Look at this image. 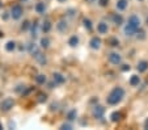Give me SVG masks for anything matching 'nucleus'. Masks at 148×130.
Returning <instances> with one entry per match:
<instances>
[{
  "label": "nucleus",
  "instance_id": "c9c22d12",
  "mask_svg": "<svg viewBox=\"0 0 148 130\" xmlns=\"http://www.w3.org/2000/svg\"><path fill=\"white\" fill-rule=\"evenodd\" d=\"M139 1H142V0H139Z\"/></svg>",
  "mask_w": 148,
  "mask_h": 130
},
{
  "label": "nucleus",
  "instance_id": "cd10ccee",
  "mask_svg": "<svg viewBox=\"0 0 148 130\" xmlns=\"http://www.w3.org/2000/svg\"><path fill=\"white\" fill-rule=\"evenodd\" d=\"M21 28H23V30H28V28H29V23H28V21H25V23L23 24V26H21Z\"/></svg>",
  "mask_w": 148,
  "mask_h": 130
},
{
  "label": "nucleus",
  "instance_id": "f704fd0d",
  "mask_svg": "<svg viewBox=\"0 0 148 130\" xmlns=\"http://www.w3.org/2000/svg\"><path fill=\"white\" fill-rule=\"evenodd\" d=\"M0 129H3V126H1V125H0Z\"/></svg>",
  "mask_w": 148,
  "mask_h": 130
},
{
  "label": "nucleus",
  "instance_id": "ddd939ff",
  "mask_svg": "<svg viewBox=\"0 0 148 130\" xmlns=\"http://www.w3.org/2000/svg\"><path fill=\"white\" fill-rule=\"evenodd\" d=\"M139 83H140V78L138 76V75H132V76L130 78V85L136 87V85H139Z\"/></svg>",
  "mask_w": 148,
  "mask_h": 130
},
{
  "label": "nucleus",
  "instance_id": "412c9836",
  "mask_svg": "<svg viewBox=\"0 0 148 130\" xmlns=\"http://www.w3.org/2000/svg\"><path fill=\"white\" fill-rule=\"evenodd\" d=\"M50 29H51V24L49 23V21L43 23V25H42V30L45 32V33H47V32H50Z\"/></svg>",
  "mask_w": 148,
  "mask_h": 130
},
{
  "label": "nucleus",
  "instance_id": "1a4fd4ad",
  "mask_svg": "<svg viewBox=\"0 0 148 130\" xmlns=\"http://www.w3.org/2000/svg\"><path fill=\"white\" fill-rule=\"evenodd\" d=\"M97 30L100 34H106L108 30H109V26H108L106 23H100L97 25Z\"/></svg>",
  "mask_w": 148,
  "mask_h": 130
},
{
  "label": "nucleus",
  "instance_id": "6ab92c4d",
  "mask_svg": "<svg viewBox=\"0 0 148 130\" xmlns=\"http://www.w3.org/2000/svg\"><path fill=\"white\" fill-rule=\"evenodd\" d=\"M113 20H114V23L117 24V25H121V24L123 23V19L121 14H114V16H113Z\"/></svg>",
  "mask_w": 148,
  "mask_h": 130
},
{
  "label": "nucleus",
  "instance_id": "c85d7f7f",
  "mask_svg": "<svg viewBox=\"0 0 148 130\" xmlns=\"http://www.w3.org/2000/svg\"><path fill=\"white\" fill-rule=\"evenodd\" d=\"M136 33H138V38H139V37L140 38H144V32L143 30H138Z\"/></svg>",
  "mask_w": 148,
  "mask_h": 130
},
{
  "label": "nucleus",
  "instance_id": "4be33fe9",
  "mask_svg": "<svg viewBox=\"0 0 148 130\" xmlns=\"http://www.w3.org/2000/svg\"><path fill=\"white\" fill-rule=\"evenodd\" d=\"M83 23H84V28L87 29V30H92V23H90V20L85 19V20H84Z\"/></svg>",
  "mask_w": 148,
  "mask_h": 130
},
{
  "label": "nucleus",
  "instance_id": "a878e982",
  "mask_svg": "<svg viewBox=\"0 0 148 130\" xmlns=\"http://www.w3.org/2000/svg\"><path fill=\"white\" fill-rule=\"evenodd\" d=\"M110 43H112V46H118L119 45V41L115 40V38H112V40H110Z\"/></svg>",
  "mask_w": 148,
  "mask_h": 130
},
{
  "label": "nucleus",
  "instance_id": "f03ea898",
  "mask_svg": "<svg viewBox=\"0 0 148 130\" xmlns=\"http://www.w3.org/2000/svg\"><path fill=\"white\" fill-rule=\"evenodd\" d=\"M13 105H14V100L12 99V97H7V99H4L3 101H1L0 109L3 110V112H8V110H11L12 108H13Z\"/></svg>",
  "mask_w": 148,
  "mask_h": 130
},
{
  "label": "nucleus",
  "instance_id": "4468645a",
  "mask_svg": "<svg viewBox=\"0 0 148 130\" xmlns=\"http://www.w3.org/2000/svg\"><path fill=\"white\" fill-rule=\"evenodd\" d=\"M127 7V0H118L117 1V9L118 11H123Z\"/></svg>",
  "mask_w": 148,
  "mask_h": 130
},
{
  "label": "nucleus",
  "instance_id": "39448f33",
  "mask_svg": "<svg viewBox=\"0 0 148 130\" xmlns=\"http://www.w3.org/2000/svg\"><path fill=\"white\" fill-rule=\"evenodd\" d=\"M105 114V108L101 107V105H96L95 108H93V116L96 117V118H101V117Z\"/></svg>",
  "mask_w": 148,
  "mask_h": 130
},
{
  "label": "nucleus",
  "instance_id": "0eeeda50",
  "mask_svg": "<svg viewBox=\"0 0 148 130\" xmlns=\"http://www.w3.org/2000/svg\"><path fill=\"white\" fill-rule=\"evenodd\" d=\"M53 80H54V83L55 84H63V83L66 82V78L62 75V74H59V72H55L53 75Z\"/></svg>",
  "mask_w": 148,
  "mask_h": 130
},
{
  "label": "nucleus",
  "instance_id": "6e6552de",
  "mask_svg": "<svg viewBox=\"0 0 148 130\" xmlns=\"http://www.w3.org/2000/svg\"><path fill=\"white\" fill-rule=\"evenodd\" d=\"M89 45L93 50H97V49H100V46H101V40L98 38V37H93L92 40H90Z\"/></svg>",
  "mask_w": 148,
  "mask_h": 130
},
{
  "label": "nucleus",
  "instance_id": "473e14b6",
  "mask_svg": "<svg viewBox=\"0 0 148 130\" xmlns=\"http://www.w3.org/2000/svg\"><path fill=\"white\" fill-rule=\"evenodd\" d=\"M88 3H93V1H95V0H87Z\"/></svg>",
  "mask_w": 148,
  "mask_h": 130
},
{
  "label": "nucleus",
  "instance_id": "bb28decb",
  "mask_svg": "<svg viewBox=\"0 0 148 130\" xmlns=\"http://www.w3.org/2000/svg\"><path fill=\"white\" fill-rule=\"evenodd\" d=\"M62 129H67V130H70V129H72V126H71V125L70 124H63V125H62Z\"/></svg>",
  "mask_w": 148,
  "mask_h": 130
},
{
  "label": "nucleus",
  "instance_id": "423d86ee",
  "mask_svg": "<svg viewBox=\"0 0 148 130\" xmlns=\"http://www.w3.org/2000/svg\"><path fill=\"white\" fill-rule=\"evenodd\" d=\"M109 61H110V63H113V65H119L122 58H121V55L118 53H112L109 55Z\"/></svg>",
  "mask_w": 148,
  "mask_h": 130
},
{
  "label": "nucleus",
  "instance_id": "2eb2a0df",
  "mask_svg": "<svg viewBox=\"0 0 148 130\" xmlns=\"http://www.w3.org/2000/svg\"><path fill=\"white\" fill-rule=\"evenodd\" d=\"M68 45L72 46V47L77 46V45H79V37H77V36H72L70 40H68Z\"/></svg>",
  "mask_w": 148,
  "mask_h": 130
},
{
  "label": "nucleus",
  "instance_id": "dca6fc26",
  "mask_svg": "<svg viewBox=\"0 0 148 130\" xmlns=\"http://www.w3.org/2000/svg\"><path fill=\"white\" fill-rule=\"evenodd\" d=\"M110 118H112L113 122H118V121H121V118H122V114H121L119 112H113Z\"/></svg>",
  "mask_w": 148,
  "mask_h": 130
},
{
  "label": "nucleus",
  "instance_id": "72a5a7b5",
  "mask_svg": "<svg viewBox=\"0 0 148 130\" xmlns=\"http://www.w3.org/2000/svg\"><path fill=\"white\" fill-rule=\"evenodd\" d=\"M1 7H3V4H1V1H0V9H1Z\"/></svg>",
  "mask_w": 148,
  "mask_h": 130
},
{
  "label": "nucleus",
  "instance_id": "9b49d317",
  "mask_svg": "<svg viewBox=\"0 0 148 130\" xmlns=\"http://www.w3.org/2000/svg\"><path fill=\"white\" fill-rule=\"evenodd\" d=\"M34 9H36V12H37V13H39V14L45 13V11H46L45 3H37L36 7H34Z\"/></svg>",
  "mask_w": 148,
  "mask_h": 130
},
{
  "label": "nucleus",
  "instance_id": "20e7f679",
  "mask_svg": "<svg viewBox=\"0 0 148 130\" xmlns=\"http://www.w3.org/2000/svg\"><path fill=\"white\" fill-rule=\"evenodd\" d=\"M129 25H131L134 29H136V30H139L140 28V19L136 16V14H132V16H130L129 19Z\"/></svg>",
  "mask_w": 148,
  "mask_h": 130
},
{
  "label": "nucleus",
  "instance_id": "a211bd4d",
  "mask_svg": "<svg viewBox=\"0 0 148 130\" xmlns=\"http://www.w3.org/2000/svg\"><path fill=\"white\" fill-rule=\"evenodd\" d=\"M29 51H30V54H33L34 57H36L37 54L39 53V50H38V47H37L34 43H32V45H29Z\"/></svg>",
  "mask_w": 148,
  "mask_h": 130
},
{
  "label": "nucleus",
  "instance_id": "393cba45",
  "mask_svg": "<svg viewBox=\"0 0 148 130\" xmlns=\"http://www.w3.org/2000/svg\"><path fill=\"white\" fill-rule=\"evenodd\" d=\"M98 3H100L101 7H106L108 3H109V0H98Z\"/></svg>",
  "mask_w": 148,
  "mask_h": 130
},
{
  "label": "nucleus",
  "instance_id": "2f4dec72",
  "mask_svg": "<svg viewBox=\"0 0 148 130\" xmlns=\"http://www.w3.org/2000/svg\"><path fill=\"white\" fill-rule=\"evenodd\" d=\"M59 3H66V1H67V0H58Z\"/></svg>",
  "mask_w": 148,
  "mask_h": 130
},
{
  "label": "nucleus",
  "instance_id": "9d476101",
  "mask_svg": "<svg viewBox=\"0 0 148 130\" xmlns=\"http://www.w3.org/2000/svg\"><path fill=\"white\" fill-rule=\"evenodd\" d=\"M147 70H148V62L147 61H140L138 63V71L139 72H145Z\"/></svg>",
  "mask_w": 148,
  "mask_h": 130
},
{
  "label": "nucleus",
  "instance_id": "f8f14e48",
  "mask_svg": "<svg viewBox=\"0 0 148 130\" xmlns=\"http://www.w3.org/2000/svg\"><path fill=\"white\" fill-rule=\"evenodd\" d=\"M56 28H58L59 32H66V30H67V21H66V20H60L58 23V25H56Z\"/></svg>",
  "mask_w": 148,
  "mask_h": 130
},
{
  "label": "nucleus",
  "instance_id": "5701e85b",
  "mask_svg": "<svg viewBox=\"0 0 148 130\" xmlns=\"http://www.w3.org/2000/svg\"><path fill=\"white\" fill-rule=\"evenodd\" d=\"M49 45H50V40H49V38H42L41 40V46L42 47H49Z\"/></svg>",
  "mask_w": 148,
  "mask_h": 130
},
{
  "label": "nucleus",
  "instance_id": "f257e3e1",
  "mask_svg": "<svg viewBox=\"0 0 148 130\" xmlns=\"http://www.w3.org/2000/svg\"><path fill=\"white\" fill-rule=\"evenodd\" d=\"M123 96H125V91L121 87H115L114 89H112V92L108 96V104L110 105H117L118 102L122 101Z\"/></svg>",
  "mask_w": 148,
  "mask_h": 130
},
{
  "label": "nucleus",
  "instance_id": "aec40b11",
  "mask_svg": "<svg viewBox=\"0 0 148 130\" xmlns=\"http://www.w3.org/2000/svg\"><path fill=\"white\" fill-rule=\"evenodd\" d=\"M36 82L38 83V84H43V83L46 82V76H45V75H37V76H36Z\"/></svg>",
  "mask_w": 148,
  "mask_h": 130
},
{
  "label": "nucleus",
  "instance_id": "7c9ffc66",
  "mask_svg": "<svg viewBox=\"0 0 148 130\" xmlns=\"http://www.w3.org/2000/svg\"><path fill=\"white\" fill-rule=\"evenodd\" d=\"M144 127H145V129H148V118L145 120V122H144Z\"/></svg>",
  "mask_w": 148,
  "mask_h": 130
},
{
  "label": "nucleus",
  "instance_id": "b1692460",
  "mask_svg": "<svg viewBox=\"0 0 148 130\" xmlns=\"http://www.w3.org/2000/svg\"><path fill=\"white\" fill-rule=\"evenodd\" d=\"M76 118V110H71L70 113H68V120L70 121H72V120Z\"/></svg>",
  "mask_w": 148,
  "mask_h": 130
},
{
  "label": "nucleus",
  "instance_id": "f3484780",
  "mask_svg": "<svg viewBox=\"0 0 148 130\" xmlns=\"http://www.w3.org/2000/svg\"><path fill=\"white\" fill-rule=\"evenodd\" d=\"M14 49H16V43H14L13 41H8V42L5 43V50L7 51H13Z\"/></svg>",
  "mask_w": 148,
  "mask_h": 130
},
{
  "label": "nucleus",
  "instance_id": "c756f323",
  "mask_svg": "<svg viewBox=\"0 0 148 130\" xmlns=\"http://www.w3.org/2000/svg\"><path fill=\"white\" fill-rule=\"evenodd\" d=\"M122 71H130V66L129 65H123L122 66Z\"/></svg>",
  "mask_w": 148,
  "mask_h": 130
},
{
  "label": "nucleus",
  "instance_id": "7ed1b4c3",
  "mask_svg": "<svg viewBox=\"0 0 148 130\" xmlns=\"http://www.w3.org/2000/svg\"><path fill=\"white\" fill-rule=\"evenodd\" d=\"M24 11H23V7L18 6V4H16V6H13L11 8V16L13 20H18V19H21V16H23Z\"/></svg>",
  "mask_w": 148,
  "mask_h": 130
}]
</instances>
